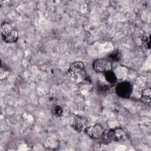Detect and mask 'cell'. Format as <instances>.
I'll return each mask as SVG.
<instances>
[{
    "mask_svg": "<svg viewBox=\"0 0 151 151\" xmlns=\"http://www.w3.org/2000/svg\"><path fill=\"white\" fill-rule=\"evenodd\" d=\"M67 74L76 80L86 79V70L84 64L81 61H75L69 67Z\"/></svg>",
    "mask_w": 151,
    "mask_h": 151,
    "instance_id": "7a4b0ae2",
    "label": "cell"
},
{
    "mask_svg": "<svg viewBox=\"0 0 151 151\" xmlns=\"http://www.w3.org/2000/svg\"><path fill=\"white\" fill-rule=\"evenodd\" d=\"M52 114L56 116V117H60L62 114H63V109L61 106H55L52 110Z\"/></svg>",
    "mask_w": 151,
    "mask_h": 151,
    "instance_id": "8fae6325",
    "label": "cell"
},
{
    "mask_svg": "<svg viewBox=\"0 0 151 151\" xmlns=\"http://www.w3.org/2000/svg\"><path fill=\"white\" fill-rule=\"evenodd\" d=\"M86 130H89V135L94 138H97L101 136L104 133V130L102 127L99 124L94 126L91 129L87 127L85 132ZM87 132H88V131Z\"/></svg>",
    "mask_w": 151,
    "mask_h": 151,
    "instance_id": "8992f818",
    "label": "cell"
},
{
    "mask_svg": "<svg viewBox=\"0 0 151 151\" xmlns=\"http://www.w3.org/2000/svg\"><path fill=\"white\" fill-rule=\"evenodd\" d=\"M104 78L109 85H114L117 81V77L114 72L111 70L104 73Z\"/></svg>",
    "mask_w": 151,
    "mask_h": 151,
    "instance_id": "52a82bcc",
    "label": "cell"
},
{
    "mask_svg": "<svg viewBox=\"0 0 151 151\" xmlns=\"http://www.w3.org/2000/svg\"><path fill=\"white\" fill-rule=\"evenodd\" d=\"M150 97H151V91H150V88H145L142 91L141 99L144 103L149 104L150 103Z\"/></svg>",
    "mask_w": 151,
    "mask_h": 151,
    "instance_id": "ba28073f",
    "label": "cell"
},
{
    "mask_svg": "<svg viewBox=\"0 0 151 151\" xmlns=\"http://www.w3.org/2000/svg\"><path fill=\"white\" fill-rule=\"evenodd\" d=\"M132 86L127 81L119 83L116 87V93L122 98H128L132 93Z\"/></svg>",
    "mask_w": 151,
    "mask_h": 151,
    "instance_id": "277c9868",
    "label": "cell"
},
{
    "mask_svg": "<svg viewBox=\"0 0 151 151\" xmlns=\"http://www.w3.org/2000/svg\"><path fill=\"white\" fill-rule=\"evenodd\" d=\"M97 90L101 94H105L109 90V85L100 82L97 84Z\"/></svg>",
    "mask_w": 151,
    "mask_h": 151,
    "instance_id": "30bf717a",
    "label": "cell"
},
{
    "mask_svg": "<svg viewBox=\"0 0 151 151\" xmlns=\"http://www.w3.org/2000/svg\"><path fill=\"white\" fill-rule=\"evenodd\" d=\"M87 120L85 117L80 116L74 117L72 126L76 130L77 132L85 131L87 129Z\"/></svg>",
    "mask_w": 151,
    "mask_h": 151,
    "instance_id": "5b68a950",
    "label": "cell"
},
{
    "mask_svg": "<svg viewBox=\"0 0 151 151\" xmlns=\"http://www.w3.org/2000/svg\"><path fill=\"white\" fill-rule=\"evenodd\" d=\"M1 35L5 42L7 43L15 42L18 38V31L9 23L4 22L1 24Z\"/></svg>",
    "mask_w": 151,
    "mask_h": 151,
    "instance_id": "6da1fadb",
    "label": "cell"
},
{
    "mask_svg": "<svg viewBox=\"0 0 151 151\" xmlns=\"http://www.w3.org/2000/svg\"><path fill=\"white\" fill-rule=\"evenodd\" d=\"M93 70L96 73H104L112 69L111 62L106 58H100L94 60L92 64Z\"/></svg>",
    "mask_w": 151,
    "mask_h": 151,
    "instance_id": "3957f363",
    "label": "cell"
},
{
    "mask_svg": "<svg viewBox=\"0 0 151 151\" xmlns=\"http://www.w3.org/2000/svg\"><path fill=\"white\" fill-rule=\"evenodd\" d=\"M121 57H122V54L120 51L117 50L113 51L108 55V60H109L110 61L118 62L121 59Z\"/></svg>",
    "mask_w": 151,
    "mask_h": 151,
    "instance_id": "9c48e42d",
    "label": "cell"
}]
</instances>
